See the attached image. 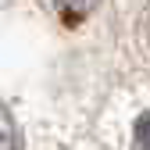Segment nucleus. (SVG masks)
<instances>
[{
  "label": "nucleus",
  "instance_id": "obj_1",
  "mask_svg": "<svg viewBox=\"0 0 150 150\" xmlns=\"http://www.w3.org/2000/svg\"><path fill=\"white\" fill-rule=\"evenodd\" d=\"M0 150H22V139H18L14 118L7 115V107L0 104Z\"/></svg>",
  "mask_w": 150,
  "mask_h": 150
},
{
  "label": "nucleus",
  "instance_id": "obj_2",
  "mask_svg": "<svg viewBox=\"0 0 150 150\" xmlns=\"http://www.w3.org/2000/svg\"><path fill=\"white\" fill-rule=\"evenodd\" d=\"M57 7L71 18V22H79V18H86L89 11L100 7V0H57Z\"/></svg>",
  "mask_w": 150,
  "mask_h": 150
},
{
  "label": "nucleus",
  "instance_id": "obj_3",
  "mask_svg": "<svg viewBox=\"0 0 150 150\" xmlns=\"http://www.w3.org/2000/svg\"><path fill=\"white\" fill-rule=\"evenodd\" d=\"M132 150H150V111L136 118V129H132Z\"/></svg>",
  "mask_w": 150,
  "mask_h": 150
},
{
  "label": "nucleus",
  "instance_id": "obj_4",
  "mask_svg": "<svg viewBox=\"0 0 150 150\" xmlns=\"http://www.w3.org/2000/svg\"><path fill=\"white\" fill-rule=\"evenodd\" d=\"M0 4H4V0H0Z\"/></svg>",
  "mask_w": 150,
  "mask_h": 150
}]
</instances>
